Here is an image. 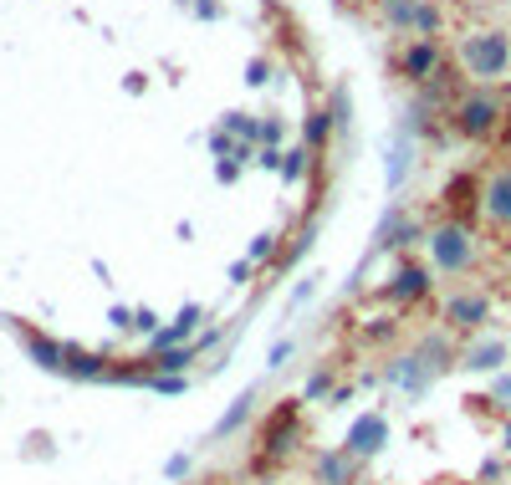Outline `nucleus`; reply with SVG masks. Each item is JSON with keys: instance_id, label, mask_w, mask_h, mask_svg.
I'll return each instance as SVG.
<instances>
[{"instance_id": "1", "label": "nucleus", "mask_w": 511, "mask_h": 485, "mask_svg": "<svg viewBox=\"0 0 511 485\" xmlns=\"http://www.w3.org/2000/svg\"><path fill=\"white\" fill-rule=\"evenodd\" d=\"M460 67H466V77H475L481 87L486 82H501L511 72V31H501V26H475V31H466L460 36Z\"/></svg>"}, {"instance_id": "2", "label": "nucleus", "mask_w": 511, "mask_h": 485, "mask_svg": "<svg viewBox=\"0 0 511 485\" xmlns=\"http://www.w3.org/2000/svg\"><path fill=\"white\" fill-rule=\"evenodd\" d=\"M425 245H429V271L435 276H466L470 266H475V235H470V225H460V220H440L435 230L425 235Z\"/></svg>"}, {"instance_id": "3", "label": "nucleus", "mask_w": 511, "mask_h": 485, "mask_svg": "<svg viewBox=\"0 0 511 485\" xmlns=\"http://www.w3.org/2000/svg\"><path fill=\"white\" fill-rule=\"evenodd\" d=\"M501 118H507V107H501V98H496L491 87H475V92H466V98L450 107V123H455V133H460V139H470V143L496 139Z\"/></svg>"}, {"instance_id": "4", "label": "nucleus", "mask_w": 511, "mask_h": 485, "mask_svg": "<svg viewBox=\"0 0 511 485\" xmlns=\"http://www.w3.org/2000/svg\"><path fill=\"white\" fill-rule=\"evenodd\" d=\"M399 77L414 82V87H425V82L440 77V67H445V52H440V41H429V36H414L399 46Z\"/></svg>"}, {"instance_id": "5", "label": "nucleus", "mask_w": 511, "mask_h": 485, "mask_svg": "<svg viewBox=\"0 0 511 485\" xmlns=\"http://www.w3.org/2000/svg\"><path fill=\"white\" fill-rule=\"evenodd\" d=\"M491 322V297L475 286H460L445 297V327L450 332H486Z\"/></svg>"}, {"instance_id": "6", "label": "nucleus", "mask_w": 511, "mask_h": 485, "mask_svg": "<svg viewBox=\"0 0 511 485\" xmlns=\"http://www.w3.org/2000/svg\"><path fill=\"white\" fill-rule=\"evenodd\" d=\"M481 220L491 230H511V163L491 169L481 179Z\"/></svg>"}, {"instance_id": "7", "label": "nucleus", "mask_w": 511, "mask_h": 485, "mask_svg": "<svg viewBox=\"0 0 511 485\" xmlns=\"http://www.w3.org/2000/svg\"><path fill=\"white\" fill-rule=\"evenodd\" d=\"M429 276H435L429 266H419V261H399V271L388 276V297H394L399 306H409V302H425V297H429V286H435Z\"/></svg>"}, {"instance_id": "8", "label": "nucleus", "mask_w": 511, "mask_h": 485, "mask_svg": "<svg viewBox=\"0 0 511 485\" xmlns=\"http://www.w3.org/2000/svg\"><path fill=\"white\" fill-rule=\"evenodd\" d=\"M388 445V419L384 414H363V419H358V425L347 429V455H353V460H368V455H379V449Z\"/></svg>"}, {"instance_id": "9", "label": "nucleus", "mask_w": 511, "mask_h": 485, "mask_svg": "<svg viewBox=\"0 0 511 485\" xmlns=\"http://www.w3.org/2000/svg\"><path fill=\"white\" fill-rule=\"evenodd\" d=\"M440 200H445V210L455 220L466 225V215H481V179H475V174H455V179L440 189Z\"/></svg>"}, {"instance_id": "10", "label": "nucleus", "mask_w": 511, "mask_h": 485, "mask_svg": "<svg viewBox=\"0 0 511 485\" xmlns=\"http://www.w3.org/2000/svg\"><path fill=\"white\" fill-rule=\"evenodd\" d=\"M507 358H511L507 338H475V343L460 353V363L475 368V373H501V363H507Z\"/></svg>"}, {"instance_id": "11", "label": "nucleus", "mask_w": 511, "mask_h": 485, "mask_svg": "<svg viewBox=\"0 0 511 485\" xmlns=\"http://www.w3.org/2000/svg\"><path fill=\"white\" fill-rule=\"evenodd\" d=\"M200 322H204V312H200V306H184V312H180V322H174V327H164V332H154V347H159V353H164V347H180V343H184V338H189V332H195Z\"/></svg>"}, {"instance_id": "12", "label": "nucleus", "mask_w": 511, "mask_h": 485, "mask_svg": "<svg viewBox=\"0 0 511 485\" xmlns=\"http://www.w3.org/2000/svg\"><path fill=\"white\" fill-rule=\"evenodd\" d=\"M353 465H358V460H353L347 449L323 455V460H317V481H323V485H353Z\"/></svg>"}, {"instance_id": "13", "label": "nucleus", "mask_w": 511, "mask_h": 485, "mask_svg": "<svg viewBox=\"0 0 511 485\" xmlns=\"http://www.w3.org/2000/svg\"><path fill=\"white\" fill-rule=\"evenodd\" d=\"M425 0H379V16L394 26V31H414V16H419Z\"/></svg>"}, {"instance_id": "14", "label": "nucleus", "mask_w": 511, "mask_h": 485, "mask_svg": "<svg viewBox=\"0 0 511 485\" xmlns=\"http://www.w3.org/2000/svg\"><path fill=\"white\" fill-rule=\"evenodd\" d=\"M61 368H67V373H77V378H108V368H102V358H92V353H77V347H67V358H61Z\"/></svg>"}, {"instance_id": "15", "label": "nucleus", "mask_w": 511, "mask_h": 485, "mask_svg": "<svg viewBox=\"0 0 511 485\" xmlns=\"http://www.w3.org/2000/svg\"><path fill=\"white\" fill-rule=\"evenodd\" d=\"M440 26H445V11H440L435 0H425V5H419V16H414V36L440 41Z\"/></svg>"}, {"instance_id": "16", "label": "nucleus", "mask_w": 511, "mask_h": 485, "mask_svg": "<svg viewBox=\"0 0 511 485\" xmlns=\"http://www.w3.org/2000/svg\"><path fill=\"white\" fill-rule=\"evenodd\" d=\"M26 347H31V353L41 358V368H61V358H67V347H57L52 338H36V332L26 338Z\"/></svg>"}, {"instance_id": "17", "label": "nucleus", "mask_w": 511, "mask_h": 485, "mask_svg": "<svg viewBox=\"0 0 511 485\" xmlns=\"http://www.w3.org/2000/svg\"><path fill=\"white\" fill-rule=\"evenodd\" d=\"M327 128H332V118H327L323 107H317V113L307 118V143H323V139H327Z\"/></svg>"}, {"instance_id": "18", "label": "nucleus", "mask_w": 511, "mask_h": 485, "mask_svg": "<svg viewBox=\"0 0 511 485\" xmlns=\"http://www.w3.org/2000/svg\"><path fill=\"white\" fill-rule=\"evenodd\" d=\"M307 174V154H282V179H302Z\"/></svg>"}, {"instance_id": "19", "label": "nucleus", "mask_w": 511, "mask_h": 485, "mask_svg": "<svg viewBox=\"0 0 511 485\" xmlns=\"http://www.w3.org/2000/svg\"><path fill=\"white\" fill-rule=\"evenodd\" d=\"M491 399L511 409V373H501V378H496V394H491Z\"/></svg>"}, {"instance_id": "20", "label": "nucleus", "mask_w": 511, "mask_h": 485, "mask_svg": "<svg viewBox=\"0 0 511 485\" xmlns=\"http://www.w3.org/2000/svg\"><path fill=\"white\" fill-rule=\"evenodd\" d=\"M230 128H236V133H241V139H256V123L245 118V113H236V118H230Z\"/></svg>"}, {"instance_id": "21", "label": "nucleus", "mask_w": 511, "mask_h": 485, "mask_svg": "<svg viewBox=\"0 0 511 485\" xmlns=\"http://www.w3.org/2000/svg\"><path fill=\"white\" fill-rule=\"evenodd\" d=\"M271 245H276V241H271V235H256V245H251V256L261 261V256H271Z\"/></svg>"}, {"instance_id": "22", "label": "nucleus", "mask_w": 511, "mask_h": 485, "mask_svg": "<svg viewBox=\"0 0 511 485\" xmlns=\"http://www.w3.org/2000/svg\"><path fill=\"white\" fill-rule=\"evenodd\" d=\"M195 11H200L204 20H215V16H220V5H215V0H195Z\"/></svg>"}, {"instance_id": "23", "label": "nucleus", "mask_w": 511, "mask_h": 485, "mask_svg": "<svg viewBox=\"0 0 511 485\" xmlns=\"http://www.w3.org/2000/svg\"><path fill=\"white\" fill-rule=\"evenodd\" d=\"M245 82H251V87H261V82H266V61H251V77H245Z\"/></svg>"}, {"instance_id": "24", "label": "nucleus", "mask_w": 511, "mask_h": 485, "mask_svg": "<svg viewBox=\"0 0 511 485\" xmlns=\"http://www.w3.org/2000/svg\"><path fill=\"white\" fill-rule=\"evenodd\" d=\"M154 322H159L154 312H139V317H133V327H139V332H154Z\"/></svg>"}, {"instance_id": "25", "label": "nucleus", "mask_w": 511, "mask_h": 485, "mask_svg": "<svg viewBox=\"0 0 511 485\" xmlns=\"http://www.w3.org/2000/svg\"><path fill=\"white\" fill-rule=\"evenodd\" d=\"M338 5H363V0H338Z\"/></svg>"}]
</instances>
